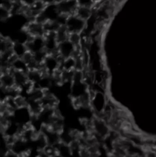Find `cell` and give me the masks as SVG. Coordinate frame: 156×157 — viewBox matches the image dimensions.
I'll return each instance as SVG.
<instances>
[{
	"instance_id": "6da1fadb",
	"label": "cell",
	"mask_w": 156,
	"mask_h": 157,
	"mask_svg": "<svg viewBox=\"0 0 156 157\" xmlns=\"http://www.w3.org/2000/svg\"><path fill=\"white\" fill-rule=\"evenodd\" d=\"M69 34H82L85 30L86 21L74 14L68 17L65 25Z\"/></svg>"
},
{
	"instance_id": "7a4b0ae2",
	"label": "cell",
	"mask_w": 156,
	"mask_h": 157,
	"mask_svg": "<svg viewBox=\"0 0 156 157\" xmlns=\"http://www.w3.org/2000/svg\"><path fill=\"white\" fill-rule=\"evenodd\" d=\"M56 4L60 15L67 17L75 14L78 7L76 0H63Z\"/></svg>"
},
{
	"instance_id": "3957f363",
	"label": "cell",
	"mask_w": 156,
	"mask_h": 157,
	"mask_svg": "<svg viewBox=\"0 0 156 157\" xmlns=\"http://www.w3.org/2000/svg\"><path fill=\"white\" fill-rule=\"evenodd\" d=\"M24 29L26 32L32 37H44L46 32L44 25L36 21H29Z\"/></svg>"
},
{
	"instance_id": "277c9868",
	"label": "cell",
	"mask_w": 156,
	"mask_h": 157,
	"mask_svg": "<svg viewBox=\"0 0 156 157\" xmlns=\"http://www.w3.org/2000/svg\"><path fill=\"white\" fill-rule=\"evenodd\" d=\"M76 48L69 40L60 43L58 46L60 55L64 59L72 57L76 50Z\"/></svg>"
},
{
	"instance_id": "5b68a950",
	"label": "cell",
	"mask_w": 156,
	"mask_h": 157,
	"mask_svg": "<svg viewBox=\"0 0 156 157\" xmlns=\"http://www.w3.org/2000/svg\"><path fill=\"white\" fill-rule=\"evenodd\" d=\"M93 8L78 6L75 13V15L84 21H88L92 16Z\"/></svg>"
},
{
	"instance_id": "8992f818",
	"label": "cell",
	"mask_w": 156,
	"mask_h": 157,
	"mask_svg": "<svg viewBox=\"0 0 156 157\" xmlns=\"http://www.w3.org/2000/svg\"><path fill=\"white\" fill-rule=\"evenodd\" d=\"M13 51L14 53L19 58H21L24 54L27 51L26 46L24 43L14 41Z\"/></svg>"
},
{
	"instance_id": "52a82bcc",
	"label": "cell",
	"mask_w": 156,
	"mask_h": 157,
	"mask_svg": "<svg viewBox=\"0 0 156 157\" xmlns=\"http://www.w3.org/2000/svg\"><path fill=\"white\" fill-rule=\"evenodd\" d=\"M78 6L93 8L96 5L94 0H76Z\"/></svg>"
},
{
	"instance_id": "ba28073f",
	"label": "cell",
	"mask_w": 156,
	"mask_h": 157,
	"mask_svg": "<svg viewBox=\"0 0 156 157\" xmlns=\"http://www.w3.org/2000/svg\"><path fill=\"white\" fill-rule=\"evenodd\" d=\"M2 157H22L21 156L19 155H17V154H16V153H14L13 151L9 150V151L7 152Z\"/></svg>"
},
{
	"instance_id": "9c48e42d",
	"label": "cell",
	"mask_w": 156,
	"mask_h": 157,
	"mask_svg": "<svg viewBox=\"0 0 156 157\" xmlns=\"http://www.w3.org/2000/svg\"><path fill=\"white\" fill-rule=\"evenodd\" d=\"M104 1V0H94L96 4L100 3L101 2Z\"/></svg>"
}]
</instances>
